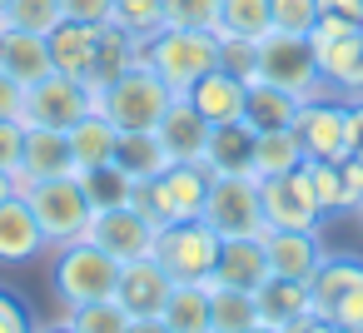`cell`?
Returning a JSON list of instances; mask_svg holds the SVG:
<instances>
[{
  "label": "cell",
  "instance_id": "3",
  "mask_svg": "<svg viewBox=\"0 0 363 333\" xmlns=\"http://www.w3.org/2000/svg\"><path fill=\"white\" fill-rule=\"evenodd\" d=\"M209 184H214V174L204 169V164H184V159H174L160 179H145V184H135V194H130V204L155 224V229H164V224H184V219H204V199H209Z\"/></svg>",
  "mask_w": 363,
  "mask_h": 333
},
{
  "label": "cell",
  "instance_id": "21",
  "mask_svg": "<svg viewBox=\"0 0 363 333\" xmlns=\"http://www.w3.org/2000/svg\"><path fill=\"white\" fill-rule=\"evenodd\" d=\"M244 80L239 75H229V70H209L204 80H194L189 90H184V100L209 120V125H234V120H244Z\"/></svg>",
  "mask_w": 363,
  "mask_h": 333
},
{
  "label": "cell",
  "instance_id": "45",
  "mask_svg": "<svg viewBox=\"0 0 363 333\" xmlns=\"http://www.w3.org/2000/svg\"><path fill=\"white\" fill-rule=\"evenodd\" d=\"M0 120H26V85L0 70Z\"/></svg>",
  "mask_w": 363,
  "mask_h": 333
},
{
  "label": "cell",
  "instance_id": "37",
  "mask_svg": "<svg viewBox=\"0 0 363 333\" xmlns=\"http://www.w3.org/2000/svg\"><path fill=\"white\" fill-rule=\"evenodd\" d=\"M160 16L174 30H214L219 26V0H160Z\"/></svg>",
  "mask_w": 363,
  "mask_h": 333
},
{
  "label": "cell",
  "instance_id": "9",
  "mask_svg": "<svg viewBox=\"0 0 363 333\" xmlns=\"http://www.w3.org/2000/svg\"><path fill=\"white\" fill-rule=\"evenodd\" d=\"M219 234L204 219H184V224H164L155 239V259L164 264V273L174 283H209L214 264H219Z\"/></svg>",
  "mask_w": 363,
  "mask_h": 333
},
{
  "label": "cell",
  "instance_id": "8",
  "mask_svg": "<svg viewBox=\"0 0 363 333\" xmlns=\"http://www.w3.org/2000/svg\"><path fill=\"white\" fill-rule=\"evenodd\" d=\"M259 80L298 95V100H313V95H328V80L318 75V60H313V45L308 35H284V30H269L259 40Z\"/></svg>",
  "mask_w": 363,
  "mask_h": 333
},
{
  "label": "cell",
  "instance_id": "27",
  "mask_svg": "<svg viewBox=\"0 0 363 333\" xmlns=\"http://www.w3.org/2000/svg\"><path fill=\"white\" fill-rule=\"evenodd\" d=\"M115 145H120V130L90 110L80 125H70V154H75V174L85 169H100V164H115Z\"/></svg>",
  "mask_w": 363,
  "mask_h": 333
},
{
  "label": "cell",
  "instance_id": "35",
  "mask_svg": "<svg viewBox=\"0 0 363 333\" xmlns=\"http://www.w3.org/2000/svg\"><path fill=\"white\" fill-rule=\"evenodd\" d=\"M80 184H85V194H90V204L95 209H115V204H130V194H135V179L120 169V164H100V169H85L80 174Z\"/></svg>",
  "mask_w": 363,
  "mask_h": 333
},
{
  "label": "cell",
  "instance_id": "5",
  "mask_svg": "<svg viewBox=\"0 0 363 333\" xmlns=\"http://www.w3.org/2000/svg\"><path fill=\"white\" fill-rule=\"evenodd\" d=\"M308 313L363 333V259L358 254H323V264L308 273Z\"/></svg>",
  "mask_w": 363,
  "mask_h": 333
},
{
  "label": "cell",
  "instance_id": "47",
  "mask_svg": "<svg viewBox=\"0 0 363 333\" xmlns=\"http://www.w3.org/2000/svg\"><path fill=\"white\" fill-rule=\"evenodd\" d=\"M348 154L363 159V90L348 95Z\"/></svg>",
  "mask_w": 363,
  "mask_h": 333
},
{
  "label": "cell",
  "instance_id": "18",
  "mask_svg": "<svg viewBox=\"0 0 363 333\" xmlns=\"http://www.w3.org/2000/svg\"><path fill=\"white\" fill-rule=\"evenodd\" d=\"M60 174H75V154H70V130H50V125H26L21 184H30V179H60Z\"/></svg>",
  "mask_w": 363,
  "mask_h": 333
},
{
  "label": "cell",
  "instance_id": "26",
  "mask_svg": "<svg viewBox=\"0 0 363 333\" xmlns=\"http://www.w3.org/2000/svg\"><path fill=\"white\" fill-rule=\"evenodd\" d=\"M115 164L135 179V184H145V179H160L174 159L164 154V140H160V130H120V145H115Z\"/></svg>",
  "mask_w": 363,
  "mask_h": 333
},
{
  "label": "cell",
  "instance_id": "24",
  "mask_svg": "<svg viewBox=\"0 0 363 333\" xmlns=\"http://www.w3.org/2000/svg\"><path fill=\"white\" fill-rule=\"evenodd\" d=\"M254 303H259V323L294 328L308 313V278H279V273H269L254 288Z\"/></svg>",
  "mask_w": 363,
  "mask_h": 333
},
{
  "label": "cell",
  "instance_id": "44",
  "mask_svg": "<svg viewBox=\"0 0 363 333\" xmlns=\"http://www.w3.org/2000/svg\"><path fill=\"white\" fill-rule=\"evenodd\" d=\"M65 21H85V26H110L115 16V0H60Z\"/></svg>",
  "mask_w": 363,
  "mask_h": 333
},
{
  "label": "cell",
  "instance_id": "16",
  "mask_svg": "<svg viewBox=\"0 0 363 333\" xmlns=\"http://www.w3.org/2000/svg\"><path fill=\"white\" fill-rule=\"evenodd\" d=\"M264 254H269V273L279 278H308L323 264V239L318 229H264Z\"/></svg>",
  "mask_w": 363,
  "mask_h": 333
},
{
  "label": "cell",
  "instance_id": "33",
  "mask_svg": "<svg viewBox=\"0 0 363 333\" xmlns=\"http://www.w3.org/2000/svg\"><path fill=\"white\" fill-rule=\"evenodd\" d=\"M219 35H239V40H264L274 30V11L269 0H219Z\"/></svg>",
  "mask_w": 363,
  "mask_h": 333
},
{
  "label": "cell",
  "instance_id": "36",
  "mask_svg": "<svg viewBox=\"0 0 363 333\" xmlns=\"http://www.w3.org/2000/svg\"><path fill=\"white\" fill-rule=\"evenodd\" d=\"M60 21H65L60 0H11L0 26H16V30H30V35H50Z\"/></svg>",
  "mask_w": 363,
  "mask_h": 333
},
{
  "label": "cell",
  "instance_id": "15",
  "mask_svg": "<svg viewBox=\"0 0 363 333\" xmlns=\"http://www.w3.org/2000/svg\"><path fill=\"white\" fill-rule=\"evenodd\" d=\"M169 288H174V278L164 273V264H160L155 254L120 264L115 298L125 303V313H130V318H155V313H164V298H169Z\"/></svg>",
  "mask_w": 363,
  "mask_h": 333
},
{
  "label": "cell",
  "instance_id": "39",
  "mask_svg": "<svg viewBox=\"0 0 363 333\" xmlns=\"http://www.w3.org/2000/svg\"><path fill=\"white\" fill-rule=\"evenodd\" d=\"M120 30H130V35H155L160 26H164V16H160V0H115V16H110Z\"/></svg>",
  "mask_w": 363,
  "mask_h": 333
},
{
  "label": "cell",
  "instance_id": "6",
  "mask_svg": "<svg viewBox=\"0 0 363 333\" xmlns=\"http://www.w3.org/2000/svg\"><path fill=\"white\" fill-rule=\"evenodd\" d=\"M21 194H26V204L35 209V219H40V229H45V244H50V249H60V244H70V239H85L95 204H90V194H85L80 174L30 179V184H21Z\"/></svg>",
  "mask_w": 363,
  "mask_h": 333
},
{
  "label": "cell",
  "instance_id": "42",
  "mask_svg": "<svg viewBox=\"0 0 363 333\" xmlns=\"http://www.w3.org/2000/svg\"><path fill=\"white\" fill-rule=\"evenodd\" d=\"M0 333H35L30 303H26L16 288H6V283H0Z\"/></svg>",
  "mask_w": 363,
  "mask_h": 333
},
{
  "label": "cell",
  "instance_id": "14",
  "mask_svg": "<svg viewBox=\"0 0 363 333\" xmlns=\"http://www.w3.org/2000/svg\"><path fill=\"white\" fill-rule=\"evenodd\" d=\"M85 239H95L110 259H120V264H130V259H145V254H155V239H160V229L135 209V204H115V209H95L90 214V229H85Z\"/></svg>",
  "mask_w": 363,
  "mask_h": 333
},
{
  "label": "cell",
  "instance_id": "40",
  "mask_svg": "<svg viewBox=\"0 0 363 333\" xmlns=\"http://www.w3.org/2000/svg\"><path fill=\"white\" fill-rule=\"evenodd\" d=\"M219 70L239 75L244 85L259 80V40H239V35H219Z\"/></svg>",
  "mask_w": 363,
  "mask_h": 333
},
{
  "label": "cell",
  "instance_id": "34",
  "mask_svg": "<svg viewBox=\"0 0 363 333\" xmlns=\"http://www.w3.org/2000/svg\"><path fill=\"white\" fill-rule=\"evenodd\" d=\"M75 333H130V313L120 298H95V303H75L65 308Z\"/></svg>",
  "mask_w": 363,
  "mask_h": 333
},
{
  "label": "cell",
  "instance_id": "17",
  "mask_svg": "<svg viewBox=\"0 0 363 333\" xmlns=\"http://www.w3.org/2000/svg\"><path fill=\"white\" fill-rule=\"evenodd\" d=\"M50 244H45V229H40L35 209L26 204V194H11L0 204V264H30Z\"/></svg>",
  "mask_w": 363,
  "mask_h": 333
},
{
  "label": "cell",
  "instance_id": "4",
  "mask_svg": "<svg viewBox=\"0 0 363 333\" xmlns=\"http://www.w3.org/2000/svg\"><path fill=\"white\" fill-rule=\"evenodd\" d=\"M120 283V259H110L95 239H70L55 249L50 264V288L65 308L75 303H95V298H115Z\"/></svg>",
  "mask_w": 363,
  "mask_h": 333
},
{
  "label": "cell",
  "instance_id": "48",
  "mask_svg": "<svg viewBox=\"0 0 363 333\" xmlns=\"http://www.w3.org/2000/svg\"><path fill=\"white\" fill-rule=\"evenodd\" d=\"M318 16H343V21H363V0H318Z\"/></svg>",
  "mask_w": 363,
  "mask_h": 333
},
{
  "label": "cell",
  "instance_id": "51",
  "mask_svg": "<svg viewBox=\"0 0 363 333\" xmlns=\"http://www.w3.org/2000/svg\"><path fill=\"white\" fill-rule=\"evenodd\" d=\"M35 333H75V328H70V318H60V323H35Z\"/></svg>",
  "mask_w": 363,
  "mask_h": 333
},
{
  "label": "cell",
  "instance_id": "54",
  "mask_svg": "<svg viewBox=\"0 0 363 333\" xmlns=\"http://www.w3.org/2000/svg\"><path fill=\"white\" fill-rule=\"evenodd\" d=\"M353 214H358V219H363V204H358V209H353Z\"/></svg>",
  "mask_w": 363,
  "mask_h": 333
},
{
  "label": "cell",
  "instance_id": "29",
  "mask_svg": "<svg viewBox=\"0 0 363 333\" xmlns=\"http://www.w3.org/2000/svg\"><path fill=\"white\" fill-rule=\"evenodd\" d=\"M298 105H303L298 95H289L269 80H249V90H244V120L254 130H289L298 120Z\"/></svg>",
  "mask_w": 363,
  "mask_h": 333
},
{
  "label": "cell",
  "instance_id": "46",
  "mask_svg": "<svg viewBox=\"0 0 363 333\" xmlns=\"http://www.w3.org/2000/svg\"><path fill=\"white\" fill-rule=\"evenodd\" d=\"M338 169H343V209H358L363 204V159L348 154Z\"/></svg>",
  "mask_w": 363,
  "mask_h": 333
},
{
  "label": "cell",
  "instance_id": "22",
  "mask_svg": "<svg viewBox=\"0 0 363 333\" xmlns=\"http://www.w3.org/2000/svg\"><path fill=\"white\" fill-rule=\"evenodd\" d=\"M269 278V254H264V234H249V239H224L219 244V264H214V283H229V288H259Z\"/></svg>",
  "mask_w": 363,
  "mask_h": 333
},
{
  "label": "cell",
  "instance_id": "19",
  "mask_svg": "<svg viewBox=\"0 0 363 333\" xmlns=\"http://www.w3.org/2000/svg\"><path fill=\"white\" fill-rule=\"evenodd\" d=\"M50 65L55 75H70V80H85L90 85V70H95V45H100V26H85V21H60L50 35Z\"/></svg>",
  "mask_w": 363,
  "mask_h": 333
},
{
  "label": "cell",
  "instance_id": "12",
  "mask_svg": "<svg viewBox=\"0 0 363 333\" xmlns=\"http://www.w3.org/2000/svg\"><path fill=\"white\" fill-rule=\"evenodd\" d=\"M95 110V90L85 80L70 75H45L35 85H26V125H50V130H70Z\"/></svg>",
  "mask_w": 363,
  "mask_h": 333
},
{
  "label": "cell",
  "instance_id": "7",
  "mask_svg": "<svg viewBox=\"0 0 363 333\" xmlns=\"http://www.w3.org/2000/svg\"><path fill=\"white\" fill-rule=\"evenodd\" d=\"M318 75L328 80V90L353 95L363 90V21H343V16H318L308 30Z\"/></svg>",
  "mask_w": 363,
  "mask_h": 333
},
{
  "label": "cell",
  "instance_id": "31",
  "mask_svg": "<svg viewBox=\"0 0 363 333\" xmlns=\"http://www.w3.org/2000/svg\"><path fill=\"white\" fill-rule=\"evenodd\" d=\"M160 318H164L174 333H214V318H209V283H174Z\"/></svg>",
  "mask_w": 363,
  "mask_h": 333
},
{
  "label": "cell",
  "instance_id": "23",
  "mask_svg": "<svg viewBox=\"0 0 363 333\" xmlns=\"http://www.w3.org/2000/svg\"><path fill=\"white\" fill-rule=\"evenodd\" d=\"M0 70H6V75H16L21 85H35V80L55 75L45 35L16 30V26H0Z\"/></svg>",
  "mask_w": 363,
  "mask_h": 333
},
{
  "label": "cell",
  "instance_id": "43",
  "mask_svg": "<svg viewBox=\"0 0 363 333\" xmlns=\"http://www.w3.org/2000/svg\"><path fill=\"white\" fill-rule=\"evenodd\" d=\"M21 154H26V120H0V169L21 174Z\"/></svg>",
  "mask_w": 363,
  "mask_h": 333
},
{
  "label": "cell",
  "instance_id": "2",
  "mask_svg": "<svg viewBox=\"0 0 363 333\" xmlns=\"http://www.w3.org/2000/svg\"><path fill=\"white\" fill-rule=\"evenodd\" d=\"M169 105H174V90H169L145 60L95 90V110H100L115 130H160V120H164Z\"/></svg>",
  "mask_w": 363,
  "mask_h": 333
},
{
  "label": "cell",
  "instance_id": "52",
  "mask_svg": "<svg viewBox=\"0 0 363 333\" xmlns=\"http://www.w3.org/2000/svg\"><path fill=\"white\" fill-rule=\"evenodd\" d=\"M244 333H284V328H274V323H254V328H244Z\"/></svg>",
  "mask_w": 363,
  "mask_h": 333
},
{
  "label": "cell",
  "instance_id": "25",
  "mask_svg": "<svg viewBox=\"0 0 363 333\" xmlns=\"http://www.w3.org/2000/svg\"><path fill=\"white\" fill-rule=\"evenodd\" d=\"M249 159H254V125L249 120L209 125V149H204L209 174H249Z\"/></svg>",
  "mask_w": 363,
  "mask_h": 333
},
{
  "label": "cell",
  "instance_id": "10",
  "mask_svg": "<svg viewBox=\"0 0 363 333\" xmlns=\"http://www.w3.org/2000/svg\"><path fill=\"white\" fill-rule=\"evenodd\" d=\"M204 224H209L219 239H249V234H264L259 179H254V174H214L209 199H204Z\"/></svg>",
  "mask_w": 363,
  "mask_h": 333
},
{
  "label": "cell",
  "instance_id": "32",
  "mask_svg": "<svg viewBox=\"0 0 363 333\" xmlns=\"http://www.w3.org/2000/svg\"><path fill=\"white\" fill-rule=\"evenodd\" d=\"M209 318H214V333H244L259 323V303L249 288H229L209 278Z\"/></svg>",
  "mask_w": 363,
  "mask_h": 333
},
{
  "label": "cell",
  "instance_id": "11",
  "mask_svg": "<svg viewBox=\"0 0 363 333\" xmlns=\"http://www.w3.org/2000/svg\"><path fill=\"white\" fill-rule=\"evenodd\" d=\"M294 135H298V145H303L308 159L343 164L348 159V100H338L333 90L303 100L298 105V120H294Z\"/></svg>",
  "mask_w": 363,
  "mask_h": 333
},
{
  "label": "cell",
  "instance_id": "30",
  "mask_svg": "<svg viewBox=\"0 0 363 333\" xmlns=\"http://www.w3.org/2000/svg\"><path fill=\"white\" fill-rule=\"evenodd\" d=\"M130 65H140V35L120 30L115 21L100 26V45H95V70H90V90H100L105 80L125 75Z\"/></svg>",
  "mask_w": 363,
  "mask_h": 333
},
{
  "label": "cell",
  "instance_id": "1",
  "mask_svg": "<svg viewBox=\"0 0 363 333\" xmlns=\"http://www.w3.org/2000/svg\"><path fill=\"white\" fill-rule=\"evenodd\" d=\"M140 60L174 95H184L194 80H204L209 70H219V30H174V26H160L155 35L140 40Z\"/></svg>",
  "mask_w": 363,
  "mask_h": 333
},
{
  "label": "cell",
  "instance_id": "28",
  "mask_svg": "<svg viewBox=\"0 0 363 333\" xmlns=\"http://www.w3.org/2000/svg\"><path fill=\"white\" fill-rule=\"evenodd\" d=\"M303 159H308V154H303L294 125H289V130H254V159H249V174H254V179L294 174Z\"/></svg>",
  "mask_w": 363,
  "mask_h": 333
},
{
  "label": "cell",
  "instance_id": "38",
  "mask_svg": "<svg viewBox=\"0 0 363 333\" xmlns=\"http://www.w3.org/2000/svg\"><path fill=\"white\" fill-rule=\"evenodd\" d=\"M303 174H308V184H313L318 209H323V214H338V209H343V169H338L333 159H303Z\"/></svg>",
  "mask_w": 363,
  "mask_h": 333
},
{
  "label": "cell",
  "instance_id": "53",
  "mask_svg": "<svg viewBox=\"0 0 363 333\" xmlns=\"http://www.w3.org/2000/svg\"><path fill=\"white\" fill-rule=\"evenodd\" d=\"M6 6H11V0H0V21H6Z\"/></svg>",
  "mask_w": 363,
  "mask_h": 333
},
{
  "label": "cell",
  "instance_id": "49",
  "mask_svg": "<svg viewBox=\"0 0 363 333\" xmlns=\"http://www.w3.org/2000/svg\"><path fill=\"white\" fill-rule=\"evenodd\" d=\"M130 333H174V328L155 313V318H130Z\"/></svg>",
  "mask_w": 363,
  "mask_h": 333
},
{
  "label": "cell",
  "instance_id": "20",
  "mask_svg": "<svg viewBox=\"0 0 363 333\" xmlns=\"http://www.w3.org/2000/svg\"><path fill=\"white\" fill-rule=\"evenodd\" d=\"M160 140H164V154H169V159L204 164V149H209V120H204L184 95H174V105H169L164 120H160Z\"/></svg>",
  "mask_w": 363,
  "mask_h": 333
},
{
  "label": "cell",
  "instance_id": "50",
  "mask_svg": "<svg viewBox=\"0 0 363 333\" xmlns=\"http://www.w3.org/2000/svg\"><path fill=\"white\" fill-rule=\"evenodd\" d=\"M11 194H21V174H11V169H0V204H6Z\"/></svg>",
  "mask_w": 363,
  "mask_h": 333
},
{
  "label": "cell",
  "instance_id": "13",
  "mask_svg": "<svg viewBox=\"0 0 363 333\" xmlns=\"http://www.w3.org/2000/svg\"><path fill=\"white\" fill-rule=\"evenodd\" d=\"M259 204H264V229H318L323 224V209L313 199V184H308L303 164L294 174L259 179Z\"/></svg>",
  "mask_w": 363,
  "mask_h": 333
},
{
  "label": "cell",
  "instance_id": "41",
  "mask_svg": "<svg viewBox=\"0 0 363 333\" xmlns=\"http://www.w3.org/2000/svg\"><path fill=\"white\" fill-rule=\"evenodd\" d=\"M269 11H274V30L308 35L313 21H318V0H269Z\"/></svg>",
  "mask_w": 363,
  "mask_h": 333
}]
</instances>
